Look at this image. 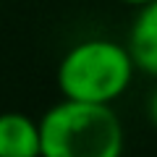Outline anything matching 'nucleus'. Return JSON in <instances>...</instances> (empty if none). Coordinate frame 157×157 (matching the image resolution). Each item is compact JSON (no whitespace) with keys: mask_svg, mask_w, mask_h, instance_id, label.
Masks as SVG:
<instances>
[{"mask_svg":"<svg viewBox=\"0 0 157 157\" xmlns=\"http://www.w3.org/2000/svg\"><path fill=\"white\" fill-rule=\"evenodd\" d=\"M0 157H42V126L26 113H0Z\"/></svg>","mask_w":157,"mask_h":157,"instance_id":"7ed1b4c3","label":"nucleus"},{"mask_svg":"<svg viewBox=\"0 0 157 157\" xmlns=\"http://www.w3.org/2000/svg\"><path fill=\"white\" fill-rule=\"evenodd\" d=\"M121 3H126V6H144V3H149V0H121Z\"/></svg>","mask_w":157,"mask_h":157,"instance_id":"423d86ee","label":"nucleus"},{"mask_svg":"<svg viewBox=\"0 0 157 157\" xmlns=\"http://www.w3.org/2000/svg\"><path fill=\"white\" fill-rule=\"evenodd\" d=\"M134 71L128 45L105 37L81 39L58 63V89L66 100L113 105L131 86Z\"/></svg>","mask_w":157,"mask_h":157,"instance_id":"f03ea898","label":"nucleus"},{"mask_svg":"<svg viewBox=\"0 0 157 157\" xmlns=\"http://www.w3.org/2000/svg\"><path fill=\"white\" fill-rule=\"evenodd\" d=\"M39 126L42 157H123V123L110 105L63 97Z\"/></svg>","mask_w":157,"mask_h":157,"instance_id":"f257e3e1","label":"nucleus"},{"mask_svg":"<svg viewBox=\"0 0 157 157\" xmlns=\"http://www.w3.org/2000/svg\"><path fill=\"white\" fill-rule=\"evenodd\" d=\"M147 115H149V121H152V126L157 128V89L152 92V97H149V102H147Z\"/></svg>","mask_w":157,"mask_h":157,"instance_id":"39448f33","label":"nucleus"},{"mask_svg":"<svg viewBox=\"0 0 157 157\" xmlns=\"http://www.w3.org/2000/svg\"><path fill=\"white\" fill-rule=\"evenodd\" d=\"M128 50L139 71L157 78V0L139 6V13L128 29Z\"/></svg>","mask_w":157,"mask_h":157,"instance_id":"20e7f679","label":"nucleus"}]
</instances>
